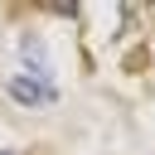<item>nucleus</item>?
<instances>
[{
	"mask_svg": "<svg viewBox=\"0 0 155 155\" xmlns=\"http://www.w3.org/2000/svg\"><path fill=\"white\" fill-rule=\"evenodd\" d=\"M5 87H10V97H15V102H24V107L53 102V87H48V82H34V78H10Z\"/></svg>",
	"mask_w": 155,
	"mask_h": 155,
	"instance_id": "1",
	"label": "nucleus"
},
{
	"mask_svg": "<svg viewBox=\"0 0 155 155\" xmlns=\"http://www.w3.org/2000/svg\"><path fill=\"white\" fill-rule=\"evenodd\" d=\"M19 48H24V58H29V63H39V68H44V44H34V39H24Z\"/></svg>",
	"mask_w": 155,
	"mask_h": 155,
	"instance_id": "2",
	"label": "nucleus"
},
{
	"mask_svg": "<svg viewBox=\"0 0 155 155\" xmlns=\"http://www.w3.org/2000/svg\"><path fill=\"white\" fill-rule=\"evenodd\" d=\"M0 155H10V150H0Z\"/></svg>",
	"mask_w": 155,
	"mask_h": 155,
	"instance_id": "3",
	"label": "nucleus"
}]
</instances>
